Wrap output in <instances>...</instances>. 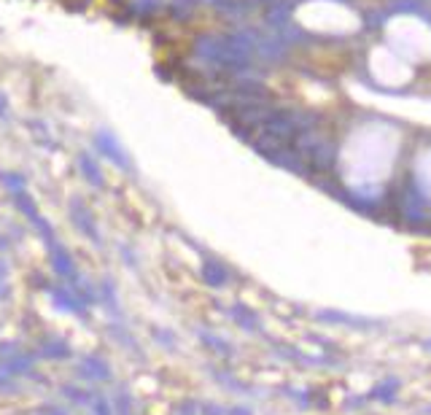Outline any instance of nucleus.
Segmentation results:
<instances>
[{
	"label": "nucleus",
	"mask_w": 431,
	"mask_h": 415,
	"mask_svg": "<svg viewBox=\"0 0 431 415\" xmlns=\"http://www.w3.org/2000/svg\"><path fill=\"white\" fill-rule=\"evenodd\" d=\"M65 397H70V399H89V394H86V391H81V388L65 386Z\"/></svg>",
	"instance_id": "11"
},
{
	"label": "nucleus",
	"mask_w": 431,
	"mask_h": 415,
	"mask_svg": "<svg viewBox=\"0 0 431 415\" xmlns=\"http://www.w3.org/2000/svg\"><path fill=\"white\" fill-rule=\"evenodd\" d=\"M81 375H84L86 381H108L111 378V369H108V364L103 359L89 356V359L81 362Z\"/></svg>",
	"instance_id": "3"
},
{
	"label": "nucleus",
	"mask_w": 431,
	"mask_h": 415,
	"mask_svg": "<svg viewBox=\"0 0 431 415\" xmlns=\"http://www.w3.org/2000/svg\"><path fill=\"white\" fill-rule=\"evenodd\" d=\"M95 146H97V149H100V151H103L108 159H114L116 165H121V168H130V165H127V159H124V154L119 151V146H116L114 140L108 138V135H97Z\"/></svg>",
	"instance_id": "6"
},
{
	"label": "nucleus",
	"mask_w": 431,
	"mask_h": 415,
	"mask_svg": "<svg viewBox=\"0 0 431 415\" xmlns=\"http://www.w3.org/2000/svg\"><path fill=\"white\" fill-rule=\"evenodd\" d=\"M52 297H54V302H57L60 308H65V311L81 313V315H84V313H86L84 299H81V297H78V294H70V292H65V289H54Z\"/></svg>",
	"instance_id": "4"
},
{
	"label": "nucleus",
	"mask_w": 431,
	"mask_h": 415,
	"mask_svg": "<svg viewBox=\"0 0 431 415\" xmlns=\"http://www.w3.org/2000/svg\"><path fill=\"white\" fill-rule=\"evenodd\" d=\"M78 170H81V175H84L86 181L92 184V186H97V189H103L105 186V181H103V173H100V168L89 159L86 154L78 156Z\"/></svg>",
	"instance_id": "5"
},
{
	"label": "nucleus",
	"mask_w": 431,
	"mask_h": 415,
	"mask_svg": "<svg viewBox=\"0 0 431 415\" xmlns=\"http://www.w3.org/2000/svg\"><path fill=\"white\" fill-rule=\"evenodd\" d=\"M41 356H43V359H68L70 346L68 343H62V340H57V337H52L49 343H43V348H41Z\"/></svg>",
	"instance_id": "7"
},
{
	"label": "nucleus",
	"mask_w": 431,
	"mask_h": 415,
	"mask_svg": "<svg viewBox=\"0 0 431 415\" xmlns=\"http://www.w3.org/2000/svg\"><path fill=\"white\" fill-rule=\"evenodd\" d=\"M119 407H121V415H130V399H127V397H121Z\"/></svg>",
	"instance_id": "14"
},
{
	"label": "nucleus",
	"mask_w": 431,
	"mask_h": 415,
	"mask_svg": "<svg viewBox=\"0 0 431 415\" xmlns=\"http://www.w3.org/2000/svg\"><path fill=\"white\" fill-rule=\"evenodd\" d=\"M6 297H8V286H6V283H3V280H0V302H3V299H6Z\"/></svg>",
	"instance_id": "15"
},
{
	"label": "nucleus",
	"mask_w": 431,
	"mask_h": 415,
	"mask_svg": "<svg viewBox=\"0 0 431 415\" xmlns=\"http://www.w3.org/2000/svg\"><path fill=\"white\" fill-rule=\"evenodd\" d=\"M49 248H52V267L54 273L60 278H68V280H73L76 278V264H73V259H70V254L60 245V243H49Z\"/></svg>",
	"instance_id": "1"
},
{
	"label": "nucleus",
	"mask_w": 431,
	"mask_h": 415,
	"mask_svg": "<svg viewBox=\"0 0 431 415\" xmlns=\"http://www.w3.org/2000/svg\"><path fill=\"white\" fill-rule=\"evenodd\" d=\"M33 367V356H6L3 359V369L8 372V375H22V372H27Z\"/></svg>",
	"instance_id": "8"
},
{
	"label": "nucleus",
	"mask_w": 431,
	"mask_h": 415,
	"mask_svg": "<svg viewBox=\"0 0 431 415\" xmlns=\"http://www.w3.org/2000/svg\"><path fill=\"white\" fill-rule=\"evenodd\" d=\"M205 280L210 286H221L226 280V273L219 267V264H205Z\"/></svg>",
	"instance_id": "10"
},
{
	"label": "nucleus",
	"mask_w": 431,
	"mask_h": 415,
	"mask_svg": "<svg viewBox=\"0 0 431 415\" xmlns=\"http://www.w3.org/2000/svg\"><path fill=\"white\" fill-rule=\"evenodd\" d=\"M0 114H6V100H3V95H0Z\"/></svg>",
	"instance_id": "16"
},
{
	"label": "nucleus",
	"mask_w": 431,
	"mask_h": 415,
	"mask_svg": "<svg viewBox=\"0 0 431 415\" xmlns=\"http://www.w3.org/2000/svg\"><path fill=\"white\" fill-rule=\"evenodd\" d=\"M41 415H65V413H62V407H43Z\"/></svg>",
	"instance_id": "13"
},
{
	"label": "nucleus",
	"mask_w": 431,
	"mask_h": 415,
	"mask_svg": "<svg viewBox=\"0 0 431 415\" xmlns=\"http://www.w3.org/2000/svg\"><path fill=\"white\" fill-rule=\"evenodd\" d=\"M3 270H6V261H0V280H3V275H6Z\"/></svg>",
	"instance_id": "17"
},
{
	"label": "nucleus",
	"mask_w": 431,
	"mask_h": 415,
	"mask_svg": "<svg viewBox=\"0 0 431 415\" xmlns=\"http://www.w3.org/2000/svg\"><path fill=\"white\" fill-rule=\"evenodd\" d=\"M95 415H111L108 413V407H105L103 399H97V402H95Z\"/></svg>",
	"instance_id": "12"
},
{
	"label": "nucleus",
	"mask_w": 431,
	"mask_h": 415,
	"mask_svg": "<svg viewBox=\"0 0 431 415\" xmlns=\"http://www.w3.org/2000/svg\"><path fill=\"white\" fill-rule=\"evenodd\" d=\"M70 219L76 222V226L84 232L86 238H92V240H97V229H95V219H92V213H89V208L81 203V200H76L73 205H70Z\"/></svg>",
	"instance_id": "2"
},
{
	"label": "nucleus",
	"mask_w": 431,
	"mask_h": 415,
	"mask_svg": "<svg viewBox=\"0 0 431 415\" xmlns=\"http://www.w3.org/2000/svg\"><path fill=\"white\" fill-rule=\"evenodd\" d=\"M14 203L22 208V213H27L33 222H38V210H35V203L25 194V191H14Z\"/></svg>",
	"instance_id": "9"
}]
</instances>
